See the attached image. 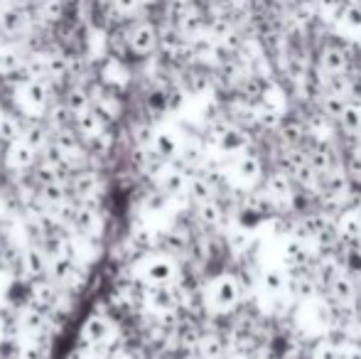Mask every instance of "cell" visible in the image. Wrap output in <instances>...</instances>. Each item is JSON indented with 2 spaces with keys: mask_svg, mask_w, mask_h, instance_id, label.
Instances as JSON below:
<instances>
[{
  "mask_svg": "<svg viewBox=\"0 0 361 359\" xmlns=\"http://www.w3.org/2000/svg\"><path fill=\"white\" fill-rule=\"evenodd\" d=\"M37 28L35 13L30 5H5L0 13V37L8 39H25Z\"/></svg>",
  "mask_w": 361,
  "mask_h": 359,
  "instance_id": "1",
  "label": "cell"
},
{
  "mask_svg": "<svg viewBox=\"0 0 361 359\" xmlns=\"http://www.w3.org/2000/svg\"><path fill=\"white\" fill-rule=\"evenodd\" d=\"M116 335H118V332H116L114 320H111L106 312H101V310L91 312L79 330V342H81L79 350H84V352L96 350V347H101L109 340H114Z\"/></svg>",
  "mask_w": 361,
  "mask_h": 359,
  "instance_id": "2",
  "label": "cell"
},
{
  "mask_svg": "<svg viewBox=\"0 0 361 359\" xmlns=\"http://www.w3.org/2000/svg\"><path fill=\"white\" fill-rule=\"evenodd\" d=\"M126 42L133 57H150L152 52H157V25L150 20H130L128 25H123Z\"/></svg>",
  "mask_w": 361,
  "mask_h": 359,
  "instance_id": "3",
  "label": "cell"
},
{
  "mask_svg": "<svg viewBox=\"0 0 361 359\" xmlns=\"http://www.w3.org/2000/svg\"><path fill=\"white\" fill-rule=\"evenodd\" d=\"M20 89V104L25 106L27 116H44L49 104L54 101V87L47 79H30Z\"/></svg>",
  "mask_w": 361,
  "mask_h": 359,
  "instance_id": "4",
  "label": "cell"
},
{
  "mask_svg": "<svg viewBox=\"0 0 361 359\" xmlns=\"http://www.w3.org/2000/svg\"><path fill=\"white\" fill-rule=\"evenodd\" d=\"M32 286H30V296H27V303L30 305H35L37 310L42 312H49L52 308L59 305V298H62V288L57 286V283H52L49 278H35V281H30Z\"/></svg>",
  "mask_w": 361,
  "mask_h": 359,
  "instance_id": "5",
  "label": "cell"
},
{
  "mask_svg": "<svg viewBox=\"0 0 361 359\" xmlns=\"http://www.w3.org/2000/svg\"><path fill=\"white\" fill-rule=\"evenodd\" d=\"M175 264L165 256H155V259L145 261L143 269H140L138 278L145 286H170L175 281Z\"/></svg>",
  "mask_w": 361,
  "mask_h": 359,
  "instance_id": "6",
  "label": "cell"
},
{
  "mask_svg": "<svg viewBox=\"0 0 361 359\" xmlns=\"http://www.w3.org/2000/svg\"><path fill=\"white\" fill-rule=\"evenodd\" d=\"M143 300L152 308V310L170 312V310H175V308L180 305L182 298H180V291H177V288L170 283V286H145Z\"/></svg>",
  "mask_w": 361,
  "mask_h": 359,
  "instance_id": "7",
  "label": "cell"
},
{
  "mask_svg": "<svg viewBox=\"0 0 361 359\" xmlns=\"http://www.w3.org/2000/svg\"><path fill=\"white\" fill-rule=\"evenodd\" d=\"M5 165H8L10 170H20V173H25V170H32L35 165H37V150L32 148V145H27L23 138H18L15 143L8 145V153H5Z\"/></svg>",
  "mask_w": 361,
  "mask_h": 359,
  "instance_id": "8",
  "label": "cell"
},
{
  "mask_svg": "<svg viewBox=\"0 0 361 359\" xmlns=\"http://www.w3.org/2000/svg\"><path fill=\"white\" fill-rule=\"evenodd\" d=\"M69 226H72V229L79 236H86V239H89V236L99 234V229H101V212L76 200V212H74V219H72V224H69Z\"/></svg>",
  "mask_w": 361,
  "mask_h": 359,
  "instance_id": "9",
  "label": "cell"
},
{
  "mask_svg": "<svg viewBox=\"0 0 361 359\" xmlns=\"http://www.w3.org/2000/svg\"><path fill=\"white\" fill-rule=\"evenodd\" d=\"M20 276H25L27 281L47 276V256L42 254L37 244H27L23 249V259H20Z\"/></svg>",
  "mask_w": 361,
  "mask_h": 359,
  "instance_id": "10",
  "label": "cell"
},
{
  "mask_svg": "<svg viewBox=\"0 0 361 359\" xmlns=\"http://www.w3.org/2000/svg\"><path fill=\"white\" fill-rule=\"evenodd\" d=\"M20 138L27 145H32L35 150H39L44 143H49L52 128H49L42 116H27V121H23V133H20Z\"/></svg>",
  "mask_w": 361,
  "mask_h": 359,
  "instance_id": "11",
  "label": "cell"
},
{
  "mask_svg": "<svg viewBox=\"0 0 361 359\" xmlns=\"http://www.w3.org/2000/svg\"><path fill=\"white\" fill-rule=\"evenodd\" d=\"M18 325H20V335L37 337L39 332L47 330V312L37 310L35 305L25 303V308L20 310V315H18Z\"/></svg>",
  "mask_w": 361,
  "mask_h": 359,
  "instance_id": "12",
  "label": "cell"
},
{
  "mask_svg": "<svg viewBox=\"0 0 361 359\" xmlns=\"http://www.w3.org/2000/svg\"><path fill=\"white\" fill-rule=\"evenodd\" d=\"M25 57H27V52L23 47H18V44H0V77L8 79L15 72H20L25 64Z\"/></svg>",
  "mask_w": 361,
  "mask_h": 359,
  "instance_id": "13",
  "label": "cell"
},
{
  "mask_svg": "<svg viewBox=\"0 0 361 359\" xmlns=\"http://www.w3.org/2000/svg\"><path fill=\"white\" fill-rule=\"evenodd\" d=\"M72 128L81 135V138H91V135L101 133V130H109V126H106L104 121L99 118V114H96V111L89 106V109H84V111H79V114H74Z\"/></svg>",
  "mask_w": 361,
  "mask_h": 359,
  "instance_id": "14",
  "label": "cell"
},
{
  "mask_svg": "<svg viewBox=\"0 0 361 359\" xmlns=\"http://www.w3.org/2000/svg\"><path fill=\"white\" fill-rule=\"evenodd\" d=\"M319 64H322L324 72H329V74H342L344 69H347V64H349V54L344 52L342 47H337V44H327V47L322 49Z\"/></svg>",
  "mask_w": 361,
  "mask_h": 359,
  "instance_id": "15",
  "label": "cell"
},
{
  "mask_svg": "<svg viewBox=\"0 0 361 359\" xmlns=\"http://www.w3.org/2000/svg\"><path fill=\"white\" fill-rule=\"evenodd\" d=\"M62 104L67 106L72 114H79V111L89 109L91 106V96H89V89H86V84L81 82H74L72 87H67L62 96Z\"/></svg>",
  "mask_w": 361,
  "mask_h": 359,
  "instance_id": "16",
  "label": "cell"
},
{
  "mask_svg": "<svg viewBox=\"0 0 361 359\" xmlns=\"http://www.w3.org/2000/svg\"><path fill=\"white\" fill-rule=\"evenodd\" d=\"M150 150L160 160H172L180 153V143H177V138L172 133L162 130V133H155V138H152V143H150Z\"/></svg>",
  "mask_w": 361,
  "mask_h": 359,
  "instance_id": "17",
  "label": "cell"
},
{
  "mask_svg": "<svg viewBox=\"0 0 361 359\" xmlns=\"http://www.w3.org/2000/svg\"><path fill=\"white\" fill-rule=\"evenodd\" d=\"M187 185V178L185 173H182L180 168H172V170H165L160 178V192L162 195H177V192H182Z\"/></svg>",
  "mask_w": 361,
  "mask_h": 359,
  "instance_id": "18",
  "label": "cell"
},
{
  "mask_svg": "<svg viewBox=\"0 0 361 359\" xmlns=\"http://www.w3.org/2000/svg\"><path fill=\"white\" fill-rule=\"evenodd\" d=\"M20 133H23V121L13 118V116H3V118H0V140H3L5 145L15 143V140L20 138Z\"/></svg>",
  "mask_w": 361,
  "mask_h": 359,
  "instance_id": "19",
  "label": "cell"
},
{
  "mask_svg": "<svg viewBox=\"0 0 361 359\" xmlns=\"http://www.w3.org/2000/svg\"><path fill=\"white\" fill-rule=\"evenodd\" d=\"M233 300H236V283L233 281H216L214 305L226 308V305H233Z\"/></svg>",
  "mask_w": 361,
  "mask_h": 359,
  "instance_id": "20",
  "label": "cell"
},
{
  "mask_svg": "<svg viewBox=\"0 0 361 359\" xmlns=\"http://www.w3.org/2000/svg\"><path fill=\"white\" fill-rule=\"evenodd\" d=\"M145 106L152 116H162L167 111V91L165 89H152L145 99Z\"/></svg>",
  "mask_w": 361,
  "mask_h": 359,
  "instance_id": "21",
  "label": "cell"
},
{
  "mask_svg": "<svg viewBox=\"0 0 361 359\" xmlns=\"http://www.w3.org/2000/svg\"><path fill=\"white\" fill-rule=\"evenodd\" d=\"M109 3H111L114 13L118 15L121 20H123V18H135V13H138V10H143L140 0H109Z\"/></svg>",
  "mask_w": 361,
  "mask_h": 359,
  "instance_id": "22",
  "label": "cell"
},
{
  "mask_svg": "<svg viewBox=\"0 0 361 359\" xmlns=\"http://www.w3.org/2000/svg\"><path fill=\"white\" fill-rule=\"evenodd\" d=\"M155 126L152 123H138L133 128V135H135V145H140V148H150L152 138H155Z\"/></svg>",
  "mask_w": 361,
  "mask_h": 359,
  "instance_id": "23",
  "label": "cell"
},
{
  "mask_svg": "<svg viewBox=\"0 0 361 359\" xmlns=\"http://www.w3.org/2000/svg\"><path fill=\"white\" fill-rule=\"evenodd\" d=\"M190 195L195 202H207L212 200V182L209 180H192L190 182Z\"/></svg>",
  "mask_w": 361,
  "mask_h": 359,
  "instance_id": "24",
  "label": "cell"
},
{
  "mask_svg": "<svg viewBox=\"0 0 361 359\" xmlns=\"http://www.w3.org/2000/svg\"><path fill=\"white\" fill-rule=\"evenodd\" d=\"M219 217H221V209H219L216 202L207 200V202H202V205H200V219L204 221V224H216Z\"/></svg>",
  "mask_w": 361,
  "mask_h": 359,
  "instance_id": "25",
  "label": "cell"
},
{
  "mask_svg": "<svg viewBox=\"0 0 361 359\" xmlns=\"http://www.w3.org/2000/svg\"><path fill=\"white\" fill-rule=\"evenodd\" d=\"M221 340H216V337H207V340H202V355L207 359H216L221 355Z\"/></svg>",
  "mask_w": 361,
  "mask_h": 359,
  "instance_id": "26",
  "label": "cell"
},
{
  "mask_svg": "<svg viewBox=\"0 0 361 359\" xmlns=\"http://www.w3.org/2000/svg\"><path fill=\"white\" fill-rule=\"evenodd\" d=\"M8 5H30L32 0H5Z\"/></svg>",
  "mask_w": 361,
  "mask_h": 359,
  "instance_id": "27",
  "label": "cell"
},
{
  "mask_svg": "<svg viewBox=\"0 0 361 359\" xmlns=\"http://www.w3.org/2000/svg\"><path fill=\"white\" fill-rule=\"evenodd\" d=\"M155 3H160V0H140V5H143V8H150V5H155Z\"/></svg>",
  "mask_w": 361,
  "mask_h": 359,
  "instance_id": "28",
  "label": "cell"
},
{
  "mask_svg": "<svg viewBox=\"0 0 361 359\" xmlns=\"http://www.w3.org/2000/svg\"><path fill=\"white\" fill-rule=\"evenodd\" d=\"M288 3H290V5H295V8H300V5H305L307 0H288Z\"/></svg>",
  "mask_w": 361,
  "mask_h": 359,
  "instance_id": "29",
  "label": "cell"
},
{
  "mask_svg": "<svg viewBox=\"0 0 361 359\" xmlns=\"http://www.w3.org/2000/svg\"><path fill=\"white\" fill-rule=\"evenodd\" d=\"M5 5H8V3H5V0H0V13H3V8H5Z\"/></svg>",
  "mask_w": 361,
  "mask_h": 359,
  "instance_id": "30",
  "label": "cell"
},
{
  "mask_svg": "<svg viewBox=\"0 0 361 359\" xmlns=\"http://www.w3.org/2000/svg\"><path fill=\"white\" fill-rule=\"evenodd\" d=\"M359 3H361V0H359Z\"/></svg>",
  "mask_w": 361,
  "mask_h": 359,
  "instance_id": "31",
  "label": "cell"
}]
</instances>
